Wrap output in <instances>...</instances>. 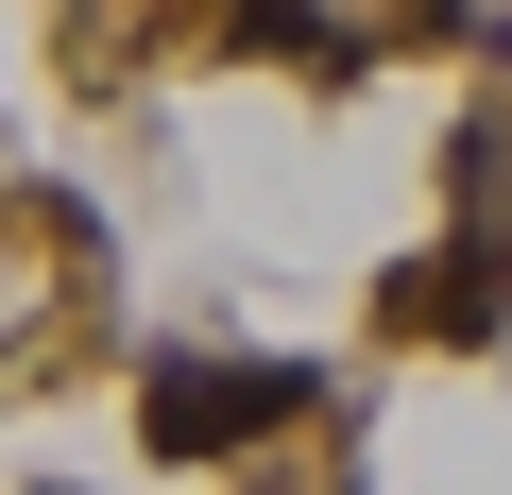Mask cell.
Here are the masks:
<instances>
[{
    "label": "cell",
    "mask_w": 512,
    "mask_h": 495,
    "mask_svg": "<svg viewBox=\"0 0 512 495\" xmlns=\"http://www.w3.org/2000/svg\"><path fill=\"white\" fill-rule=\"evenodd\" d=\"M274 410H308V376H154V444H239Z\"/></svg>",
    "instance_id": "cell-1"
}]
</instances>
